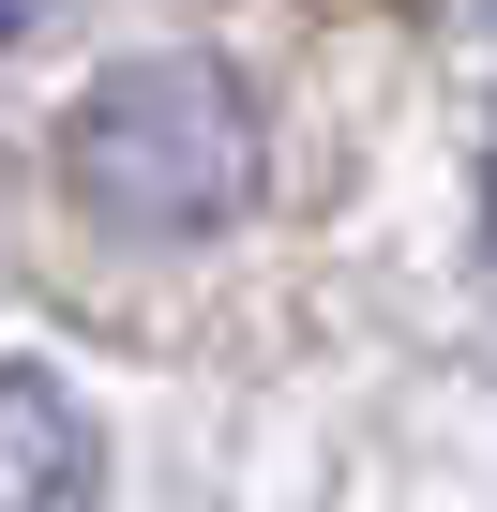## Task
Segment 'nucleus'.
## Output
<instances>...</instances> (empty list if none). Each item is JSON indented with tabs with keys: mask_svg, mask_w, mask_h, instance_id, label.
<instances>
[{
	"mask_svg": "<svg viewBox=\"0 0 497 512\" xmlns=\"http://www.w3.org/2000/svg\"><path fill=\"white\" fill-rule=\"evenodd\" d=\"M257 151H272L257 136V91H241L226 61H196V46L91 76L76 121H61V181L121 241H211V226H241V211H257Z\"/></svg>",
	"mask_w": 497,
	"mask_h": 512,
	"instance_id": "1",
	"label": "nucleus"
},
{
	"mask_svg": "<svg viewBox=\"0 0 497 512\" xmlns=\"http://www.w3.org/2000/svg\"><path fill=\"white\" fill-rule=\"evenodd\" d=\"M16 31H31V0H0V46H16Z\"/></svg>",
	"mask_w": 497,
	"mask_h": 512,
	"instance_id": "2",
	"label": "nucleus"
}]
</instances>
